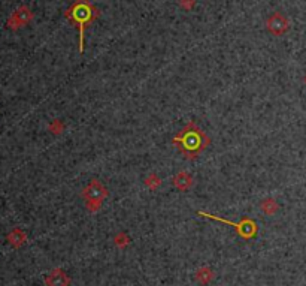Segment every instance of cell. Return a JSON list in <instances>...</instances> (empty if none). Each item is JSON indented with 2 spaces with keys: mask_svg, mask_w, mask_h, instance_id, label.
<instances>
[{
  "mask_svg": "<svg viewBox=\"0 0 306 286\" xmlns=\"http://www.w3.org/2000/svg\"><path fill=\"white\" fill-rule=\"evenodd\" d=\"M175 184L179 189H187L191 184V177L188 174H186V173H181L179 176L175 177Z\"/></svg>",
  "mask_w": 306,
  "mask_h": 286,
  "instance_id": "277c9868",
  "label": "cell"
},
{
  "mask_svg": "<svg viewBox=\"0 0 306 286\" xmlns=\"http://www.w3.org/2000/svg\"><path fill=\"white\" fill-rule=\"evenodd\" d=\"M305 82H306V77H305Z\"/></svg>",
  "mask_w": 306,
  "mask_h": 286,
  "instance_id": "5b68a950",
  "label": "cell"
},
{
  "mask_svg": "<svg viewBox=\"0 0 306 286\" xmlns=\"http://www.w3.org/2000/svg\"><path fill=\"white\" fill-rule=\"evenodd\" d=\"M48 285L49 286H66L68 285V277L61 273V271H54L48 277Z\"/></svg>",
  "mask_w": 306,
  "mask_h": 286,
  "instance_id": "3957f363",
  "label": "cell"
},
{
  "mask_svg": "<svg viewBox=\"0 0 306 286\" xmlns=\"http://www.w3.org/2000/svg\"><path fill=\"white\" fill-rule=\"evenodd\" d=\"M267 28L275 33V35H282L287 32L288 28V21L284 15L281 14H273L269 20H267Z\"/></svg>",
  "mask_w": 306,
  "mask_h": 286,
  "instance_id": "6da1fadb",
  "label": "cell"
},
{
  "mask_svg": "<svg viewBox=\"0 0 306 286\" xmlns=\"http://www.w3.org/2000/svg\"><path fill=\"white\" fill-rule=\"evenodd\" d=\"M84 195H85V198L90 199V201H102V199L106 196V189L99 183H91L85 189Z\"/></svg>",
  "mask_w": 306,
  "mask_h": 286,
  "instance_id": "7a4b0ae2",
  "label": "cell"
}]
</instances>
